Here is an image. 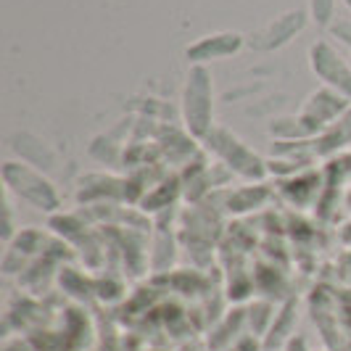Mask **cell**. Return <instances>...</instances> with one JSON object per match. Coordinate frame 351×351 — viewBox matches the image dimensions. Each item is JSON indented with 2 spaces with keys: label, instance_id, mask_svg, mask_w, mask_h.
<instances>
[{
  "label": "cell",
  "instance_id": "6da1fadb",
  "mask_svg": "<svg viewBox=\"0 0 351 351\" xmlns=\"http://www.w3.org/2000/svg\"><path fill=\"white\" fill-rule=\"evenodd\" d=\"M182 114L188 130L204 138L211 127V80L206 69H193L188 77V88H185V98H182Z\"/></svg>",
  "mask_w": 351,
  "mask_h": 351
},
{
  "label": "cell",
  "instance_id": "7a4b0ae2",
  "mask_svg": "<svg viewBox=\"0 0 351 351\" xmlns=\"http://www.w3.org/2000/svg\"><path fill=\"white\" fill-rule=\"evenodd\" d=\"M3 177H5V182H8L11 191H16L21 198H27L29 204H35L37 209H56L58 206V195L51 188V182L43 180L32 169L16 167L14 161H8L5 169H3Z\"/></svg>",
  "mask_w": 351,
  "mask_h": 351
},
{
  "label": "cell",
  "instance_id": "3957f363",
  "mask_svg": "<svg viewBox=\"0 0 351 351\" xmlns=\"http://www.w3.org/2000/svg\"><path fill=\"white\" fill-rule=\"evenodd\" d=\"M312 58V69L319 74L330 88H335L341 95L351 98V66L341 61V56L328 45V43H317L315 48L309 51Z\"/></svg>",
  "mask_w": 351,
  "mask_h": 351
},
{
  "label": "cell",
  "instance_id": "277c9868",
  "mask_svg": "<svg viewBox=\"0 0 351 351\" xmlns=\"http://www.w3.org/2000/svg\"><path fill=\"white\" fill-rule=\"evenodd\" d=\"M243 45V37L238 32H225V35H211L201 43H195L193 48H188L191 61H209V58H225L230 53H235Z\"/></svg>",
  "mask_w": 351,
  "mask_h": 351
},
{
  "label": "cell",
  "instance_id": "5b68a950",
  "mask_svg": "<svg viewBox=\"0 0 351 351\" xmlns=\"http://www.w3.org/2000/svg\"><path fill=\"white\" fill-rule=\"evenodd\" d=\"M222 141H225V145H217V151L228 158L230 167H235L241 175H246V177L262 175V161L254 156L243 143L235 141V138H230V135H222Z\"/></svg>",
  "mask_w": 351,
  "mask_h": 351
},
{
  "label": "cell",
  "instance_id": "8992f818",
  "mask_svg": "<svg viewBox=\"0 0 351 351\" xmlns=\"http://www.w3.org/2000/svg\"><path fill=\"white\" fill-rule=\"evenodd\" d=\"M301 24H304V16H301V14H285V16H280L278 21H272L262 35H259V37H269L262 48H278L282 43H288L291 35L301 29Z\"/></svg>",
  "mask_w": 351,
  "mask_h": 351
},
{
  "label": "cell",
  "instance_id": "52a82bcc",
  "mask_svg": "<svg viewBox=\"0 0 351 351\" xmlns=\"http://www.w3.org/2000/svg\"><path fill=\"white\" fill-rule=\"evenodd\" d=\"M333 14V0H312V16L317 24H328Z\"/></svg>",
  "mask_w": 351,
  "mask_h": 351
}]
</instances>
